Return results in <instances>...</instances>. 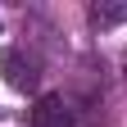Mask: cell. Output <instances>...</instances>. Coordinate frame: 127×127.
Here are the masks:
<instances>
[{"label": "cell", "instance_id": "1", "mask_svg": "<svg viewBox=\"0 0 127 127\" xmlns=\"http://www.w3.org/2000/svg\"><path fill=\"white\" fill-rule=\"evenodd\" d=\"M0 73H5V82L14 91H36L41 86V59L27 50V45H5L0 50Z\"/></svg>", "mask_w": 127, "mask_h": 127}, {"label": "cell", "instance_id": "2", "mask_svg": "<svg viewBox=\"0 0 127 127\" xmlns=\"http://www.w3.org/2000/svg\"><path fill=\"white\" fill-rule=\"evenodd\" d=\"M27 123L32 127H73V104L64 100V95H36Z\"/></svg>", "mask_w": 127, "mask_h": 127}, {"label": "cell", "instance_id": "3", "mask_svg": "<svg viewBox=\"0 0 127 127\" xmlns=\"http://www.w3.org/2000/svg\"><path fill=\"white\" fill-rule=\"evenodd\" d=\"M86 18L95 32H109V27H123L127 23V0H95L86 9Z\"/></svg>", "mask_w": 127, "mask_h": 127}]
</instances>
